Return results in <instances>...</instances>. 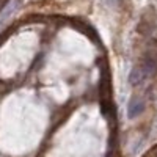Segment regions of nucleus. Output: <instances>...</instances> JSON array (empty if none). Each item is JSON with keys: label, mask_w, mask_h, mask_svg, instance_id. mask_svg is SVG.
<instances>
[{"label": "nucleus", "mask_w": 157, "mask_h": 157, "mask_svg": "<svg viewBox=\"0 0 157 157\" xmlns=\"http://www.w3.org/2000/svg\"><path fill=\"white\" fill-rule=\"evenodd\" d=\"M138 69L141 71V74L145 75V78L154 75L157 72V57L154 54H149L143 58V61L138 64Z\"/></svg>", "instance_id": "f257e3e1"}, {"label": "nucleus", "mask_w": 157, "mask_h": 157, "mask_svg": "<svg viewBox=\"0 0 157 157\" xmlns=\"http://www.w3.org/2000/svg\"><path fill=\"white\" fill-rule=\"evenodd\" d=\"M143 110H145V104H143L140 99H132V102L129 104V118L138 116Z\"/></svg>", "instance_id": "f03ea898"}]
</instances>
